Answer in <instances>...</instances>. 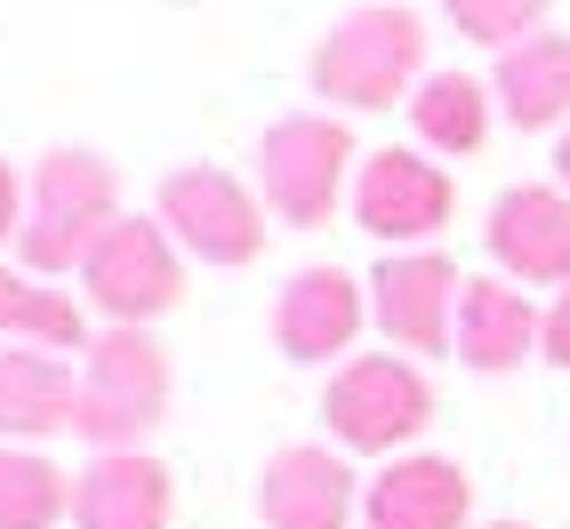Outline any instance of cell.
<instances>
[{"instance_id": "2e32d148", "label": "cell", "mask_w": 570, "mask_h": 529, "mask_svg": "<svg viewBox=\"0 0 570 529\" xmlns=\"http://www.w3.org/2000/svg\"><path fill=\"white\" fill-rule=\"evenodd\" d=\"M81 418V377L41 346H0V441H49Z\"/></svg>"}, {"instance_id": "5b68a950", "label": "cell", "mask_w": 570, "mask_h": 529, "mask_svg": "<svg viewBox=\"0 0 570 529\" xmlns=\"http://www.w3.org/2000/svg\"><path fill=\"white\" fill-rule=\"evenodd\" d=\"M322 418L337 449H362V458H402V449L434 426V386L426 369L402 353H354L330 369Z\"/></svg>"}, {"instance_id": "d6986e66", "label": "cell", "mask_w": 570, "mask_h": 529, "mask_svg": "<svg viewBox=\"0 0 570 529\" xmlns=\"http://www.w3.org/2000/svg\"><path fill=\"white\" fill-rule=\"evenodd\" d=\"M0 346H41V353H89V313L72 289H49L32 264H0Z\"/></svg>"}, {"instance_id": "7c38bea8", "label": "cell", "mask_w": 570, "mask_h": 529, "mask_svg": "<svg viewBox=\"0 0 570 529\" xmlns=\"http://www.w3.org/2000/svg\"><path fill=\"white\" fill-rule=\"evenodd\" d=\"M362 321H370V281H354L346 264H306V273H289L282 297H274V346L289 361L354 353Z\"/></svg>"}, {"instance_id": "52a82bcc", "label": "cell", "mask_w": 570, "mask_h": 529, "mask_svg": "<svg viewBox=\"0 0 570 529\" xmlns=\"http://www.w3.org/2000/svg\"><path fill=\"white\" fill-rule=\"evenodd\" d=\"M154 217L169 224V241L194 264H249L265 249V201L234 169H209V161L169 169L154 193Z\"/></svg>"}, {"instance_id": "ba28073f", "label": "cell", "mask_w": 570, "mask_h": 529, "mask_svg": "<svg viewBox=\"0 0 570 529\" xmlns=\"http://www.w3.org/2000/svg\"><path fill=\"white\" fill-rule=\"evenodd\" d=\"M354 224L386 249H426L450 209H459V184L442 161H426V144H386V153H362L354 169Z\"/></svg>"}, {"instance_id": "603a6c76", "label": "cell", "mask_w": 570, "mask_h": 529, "mask_svg": "<svg viewBox=\"0 0 570 529\" xmlns=\"http://www.w3.org/2000/svg\"><path fill=\"white\" fill-rule=\"evenodd\" d=\"M547 361H562V369H570V289L547 306Z\"/></svg>"}, {"instance_id": "9c48e42d", "label": "cell", "mask_w": 570, "mask_h": 529, "mask_svg": "<svg viewBox=\"0 0 570 529\" xmlns=\"http://www.w3.org/2000/svg\"><path fill=\"white\" fill-rule=\"evenodd\" d=\"M459 289L466 273L442 249H394L370 273V321L386 329L394 353H442L459 337Z\"/></svg>"}, {"instance_id": "d4e9b609", "label": "cell", "mask_w": 570, "mask_h": 529, "mask_svg": "<svg viewBox=\"0 0 570 529\" xmlns=\"http://www.w3.org/2000/svg\"><path fill=\"white\" fill-rule=\"evenodd\" d=\"M490 529H522V521H490Z\"/></svg>"}, {"instance_id": "cb8c5ba5", "label": "cell", "mask_w": 570, "mask_h": 529, "mask_svg": "<svg viewBox=\"0 0 570 529\" xmlns=\"http://www.w3.org/2000/svg\"><path fill=\"white\" fill-rule=\"evenodd\" d=\"M554 184H562V193H570V129L554 137Z\"/></svg>"}, {"instance_id": "3957f363", "label": "cell", "mask_w": 570, "mask_h": 529, "mask_svg": "<svg viewBox=\"0 0 570 529\" xmlns=\"http://www.w3.org/2000/svg\"><path fill=\"white\" fill-rule=\"evenodd\" d=\"M354 169H362V153L337 112H282L249 153L257 201L297 233H314V224L337 217V201H354Z\"/></svg>"}, {"instance_id": "8992f818", "label": "cell", "mask_w": 570, "mask_h": 529, "mask_svg": "<svg viewBox=\"0 0 570 529\" xmlns=\"http://www.w3.org/2000/svg\"><path fill=\"white\" fill-rule=\"evenodd\" d=\"M81 297L105 313V329H154L185 297V249L161 217H112L81 264Z\"/></svg>"}, {"instance_id": "30bf717a", "label": "cell", "mask_w": 570, "mask_h": 529, "mask_svg": "<svg viewBox=\"0 0 570 529\" xmlns=\"http://www.w3.org/2000/svg\"><path fill=\"white\" fill-rule=\"evenodd\" d=\"M362 473L330 441H289L257 473V521L265 529H346L362 513Z\"/></svg>"}, {"instance_id": "9a60e30c", "label": "cell", "mask_w": 570, "mask_h": 529, "mask_svg": "<svg viewBox=\"0 0 570 529\" xmlns=\"http://www.w3.org/2000/svg\"><path fill=\"white\" fill-rule=\"evenodd\" d=\"M177 489L169 466L145 458V449H97L89 473L72 481V521L81 529H169Z\"/></svg>"}, {"instance_id": "4fadbf2b", "label": "cell", "mask_w": 570, "mask_h": 529, "mask_svg": "<svg viewBox=\"0 0 570 529\" xmlns=\"http://www.w3.org/2000/svg\"><path fill=\"white\" fill-rule=\"evenodd\" d=\"M466 513L474 481L459 458H434V449H402L362 489V529H466Z\"/></svg>"}, {"instance_id": "8fae6325", "label": "cell", "mask_w": 570, "mask_h": 529, "mask_svg": "<svg viewBox=\"0 0 570 529\" xmlns=\"http://www.w3.org/2000/svg\"><path fill=\"white\" fill-rule=\"evenodd\" d=\"M490 264L522 289H570V193L562 184H507L490 201Z\"/></svg>"}, {"instance_id": "5bb4252c", "label": "cell", "mask_w": 570, "mask_h": 529, "mask_svg": "<svg viewBox=\"0 0 570 529\" xmlns=\"http://www.w3.org/2000/svg\"><path fill=\"white\" fill-rule=\"evenodd\" d=\"M450 346H459V361L474 377H507L530 353H547V313L522 297V281L466 273V289H459V337H450Z\"/></svg>"}, {"instance_id": "7402d4cb", "label": "cell", "mask_w": 570, "mask_h": 529, "mask_svg": "<svg viewBox=\"0 0 570 529\" xmlns=\"http://www.w3.org/2000/svg\"><path fill=\"white\" fill-rule=\"evenodd\" d=\"M9 233H24V177L0 161V241H9Z\"/></svg>"}, {"instance_id": "e0dca14e", "label": "cell", "mask_w": 570, "mask_h": 529, "mask_svg": "<svg viewBox=\"0 0 570 529\" xmlns=\"http://www.w3.org/2000/svg\"><path fill=\"white\" fill-rule=\"evenodd\" d=\"M490 97L514 129H570V32H530V41L499 49Z\"/></svg>"}, {"instance_id": "7a4b0ae2", "label": "cell", "mask_w": 570, "mask_h": 529, "mask_svg": "<svg viewBox=\"0 0 570 529\" xmlns=\"http://www.w3.org/2000/svg\"><path fill=\"white\" fill-rule=\"evenodd\" d=\"M121 217V169L89 144H49L24 177V233L17 257L32 273H81L105 224Z\"/></svg>"}, {"instance_id": "44dd1931", "label": "cell", "mask_w": 570, "mask_h": 529, "mask_svg": "<svg viewBox=\"0 0 570 529\" xmlns=\"http://www.w3.org/2000/svg\"><path fill=\"white\" fill-rule=\"evenodd\" d=\"M442 17L474 49H514L530 32H547V0H442Z\"/></svg>"}, {"instance_id": "277c9868", "label": "cell", "mask_w": 570, "mask_h": 529, "mask_svg": "<svg viewBox=\"0 0 570 529\" xmlns=\"http://www.w3.org/2000/svg\"><path fill=\"white\" fill-rule=\"evenodd\" d=\"M161 418H169V353H161V337L154 329L89 337V353H81V418H72V433L89 449H145V433Z\"/></svg>"}, {"instance_id": "ac0fdd59", "label": "cell", "mask_w": 570, "mask_h": 529, "mask_svg": "<svg viewBox=\"0 0 570 529\" xmlns=\"http://www.w3.org/2000/svg\"><path fill=\"white\" fill-rule=\"evenodd\" d=\"M490 121H499V97H490V81H474V72H459V64L426 72L417 97H410V137L426 144V153H442V161L482 153Z\"/></svg>"}, {"instance_id": "ffe728a7", "label": "cell", "mask_w": 570, "mask_h": 529, "mask_svg": "<svg viewBox=\"0 0 570 529\" xmlns=\"http://www.w3.org/2000/svg\"><path fill=\"white\" fill-rule=\"evenodd\" d=\"M65 513H72V473L24 441H0V529H57Z\"/></svg>"}, {"instance_id": "6da1fadb", "label": "cell", "mask_w": 570, "mask_h": 529, "mask_svg": "<svg viewBox=\"0 0 570 529\" xmlns=\"http://www.w3.org/2000/svg\"><path fill=\"white\" fill-rule=\"evenodd\" d=\"M314 97L346 104V112H386L394 97L410 104L417 81H426V24H417L402 0H370V9H346L306 57Z\"/></svg>"}]
</instances>
